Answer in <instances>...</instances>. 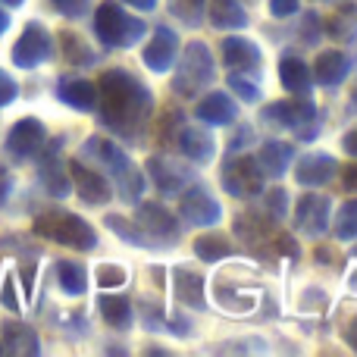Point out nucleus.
Here are the masks:
<instances>
[{"label": "nucleus", "mask_w": 357, "mask_h": 357, "mask_svg": "<svg viewBox=\"0 0 357 357\" xmlns=\"http://www.w3.org/2000/svg\"><path fill=\"white\" fill-rule=\"evenodd\" d=\"M41 182L47 185V191L54 197H66L69 195V178H66V173H63L60 163H56L54 154H50L47 160L41 163Z\"/></svg>", "instance_id": "obj_25"}, {"label": "nucleus", "mask_w": 357, "mask_h": 357, "mask_svg": "<svg viewBox=\"0 0 357 357\" xmlns=\"http://www.w3.org/2000/svg\"><path fill=\"white\" fill-rule=\"evenodd\" d=\"M222 60L235 69H254L260 60V50L254 47V41H248V38H229V41L222 44Z\"/></svg>", "instance_id": "obj_15"}, {"label": "nucleus", "mask_w": 357, "mask_h": 357, "mask_svg": "<svg viewBox=\"0 0 357 357\" xmlns=\"http://www.w3.org/2000/svg\"><path fill=\"white\" fill-rule=\"evenodd\" d=\"M100 98H104V119L123 135L138 129L151 113V94L123 69L100 75Z\"/></svg>", "instance_id": "obj_1"}, {"label": "nucleus", "mask_w": 357, "mask_h": 357, "mask_svg": "<svg viewBox=\"0 0 357 357\" xmlns=\"http://www.w3.org/2000/svg\"><path fill=\"white\" fill-rule=\"evenodd\" d=\"M176 50H178V41H176L173 31H169V29H157L154 41L144 47V63H148L154 73H163V69L173 66Z\"/></svg>", "instance_id": "obj_9"}, {"label": "nucleus", "mask_w": 357, "mask_h": 357, "mask_svg": "<svg viewBox=\"0 0 357 357\" xmlns=\"http://www.w3.org/2000/svg\"><path fill=\"white\" fill-rule=\"evenodd\" d=\"M6 29H10V16H6V13L3 10H0V35H3V31Z\"/></svg>", "instance_id": "obj_41"}, {"label": "nucleus", "mask_w": 357, "mask_h": 357, "mask_svg": "<svg viewBox=\"0 0 357 357\" xmlns=\"http://www.w3.org/2000/svg\"><path fill=\"white\" fill-rule=\"evenodd\" d=\"M339 235H342V238H354V235H357V201H351V204H345V207H342Z\"/></svg>", "instance_id": "obj_30"}, {"label": "nucleus", "mask_w": 357, "mask_h": 357, "mask_svg": "<svg viewBox=\"0 0 357 357\" xmlns=\"http://www.w3.org/2000/svg\"><path fill=\"white\" fill-rule=\"evenodd\" d=\"M345 73H348V60L339 50H326V54H320V60L314 63V79L320 82V85H335V82H342Z\"/></svg>", "instance_id": "obj_18"}, {"label": "nucleus", "mask_w": 357, "mask_h": 357, "mask_svg": "<svg viewBox=\"0 0 357 357\" xmlns=\"http://www.w3.org/2000/svg\"><path fill=\"white\" fill-rule=\"evenodd\" d=\"M178 138H182V151H185V157H188V160L204 163V160H210V157H213V138L204 135L201 129H182V132H178Z\"/></svg>", "instance_id": "obj_20"}, {"label": "nucleus", "mask_w": 357, "mask_h": 357, "mask_svg": "<svg viewBox=\"0 0 357 357\" xmlns=\"http://www.w3.org/2000/svg\"><path fill=\"white\" fill-rule=\"evenodd\" d=\"M3 351L10 354H38L41 351V345H38V333L31 326H25V323L13 320L3 326Z\"/></svg>", "instance_id": "obj_11"}, {"label": "nucleus", "mask_w": 357, "mask_h": 357, "mask_svg": "<svg viewBox=\"0 0 357 357\" xmlns=\"http://www.w3.org/2000/svg\"><path fill=\"white\" fill-rule=\"evenodd\" d=\"M326 213H329V201L320 195H307L298 204V226L307 229V232H323L326 229Z\"/></svg>", "instance_id": "obj_13"}, {"label": "nucleus", "mask_w": 357, "mask_h": 357, "mask_svg": "<svg viewBox=\"0 0 357 357\" xmlns=\"http://www.w3.org/2000/svg\"><path fill=\"white\" fill-rule=\"evenodd\" d=\"M229 85L235 88V94H241V100H257V88L251 85V82H245L241 75H232V82Z\"/></svg>", "instance_id": "obj_33"}, {"label": "nucleus", "mask_w": 357, "mask_h": 357, "mask_svg": "<svg viewBox=\"0 0 357 357\" xmlns=\"http://www.w3.org/2000/svg\"><path fill=\"white\" fill-rule=\"evenodd\" d=\"M6 188H10V182H6V178H0V204L6 201Z\"/></svg>", "instance_id": "obj_43"}, {"label": "nucleus", "mask_w": 357, "mask_h": 357, "mask_svg": "<svg viewBox=\"0 0 357 357\" xmlns=\"http://www.w3.org/2000/svg\"><path fill=\"white\" fill-rule=\"evenodd\" d=\"M98 307H100V314H104V320L110 323V326H116V329H126L132 323V307H129V301L126 298H119V295H104L98 301Z\"/></svg>", "instance_id": "obj_23"}, {"label": "nucleus", "mask_w": 357, "mask_h": 357, "mask_svg": "<svg viewBox=\"0 0 357 357\" xmlns=\"http://www.w3.org/2000/svg\"><path fill=\"white\" fill-rule=\"evenodd\" d=\"M169 6H173V13L178 19H185V22H191V25H195L204 13V0H169Z\"/></svg>", "instance_id": "obj_29"}, {"label": "nucleus", "mask_w": 357, "mask_h": 357, "mask_svg": "<svg viewBox=\"0 0 357 357\" xmlns=\"http://www.w3.org/2000/svg\"><path fill=\"white\" fill-rule=\"evenodd\" d=\"M195 254L201 260H207V264H213V260H222L232 254V245H229L226 235H201V238L195 241Z\"/></svg>", "instance_id": "obj_24"}, {"label": "nucleus", "mask_w": 357, "mask_h": 357, "mask_svg": "<svg viewBox=\"0 0 357 357\" xmlns=\"http://www.w3.org/2000/svg\"><path fill=\"white\" fill-rule=\"evenodd\" d=\"M129 3H138V6H142V10H151V6H154L157 0H129Z\"/></svg>", "instance_id": "obj_42"}, {"label": "nucleus", "mask_w": 357, "mask_h": 357, "mask_svg": "<svg viewBox=\"0 0 357 357\" xmlns=\"http://www.w3.org/2000/svg\"><path fill=\"white\" fill-rule=\"evenodd\" d=\"M335 173V160L329 154H314L304 157L301 167H298V182L301 185H323L326 178H333Z\"/></svg>", "instance_id": "obj_16"}, {"label": "nucleus", "mask_w": 357, "mask_h": 357, "mask_svg": "<svg viewBox=\"0 0 357 357\" xmlns=\"http://www.w3.org/2000/svg\"><path fill=\"white\" fill-rule=\"evenodd\" d=\"M173 282H176V298L182 304H191V307H204V279L197 276V273L185 270V266H178L173 273Z\"/></svg>", "instance_id": "obj_14"}, {"label": "nucleus", "mask_w": 357, "mask_h": 357, "mask_svg": "<svg viewBox=\"0 0 357 357\" xmlns=\"http://www.w3.org/2000/svg\"><path fill=\"white\" fill-rule=\"evenodd\" d=\"M16 94H19L16 82H13V79H10V75H6V73H0V107L13 104V100H16Z\"/></svg>", "instance_id": "obj_32"}, {"label": "nucleus", "mask_w": 357, "mask_h": 357, "mask_svg": "<svg viewBox=\"0 0 357 357\" xmlns=\"http://www.w3.org/2000/svg\"><path fill=\"white\" fill-rule=\"evenodd\" d=\"M345 339H348V342H351V348H354V351H357V320H354V323H351V326H348V329H345Z\"/></svg>", "instance_id": "obj_39"}, {"label": "nucleus", "mask_w": 357, "mask_h": 357, "mask_svg": "<svg viewBox=\"0 0 357 357\" xmlns=\"http://www.w3.org/2000/svg\"><path fill=\"white\" fill-rule=\"evenodd\" d=\"M94 31H98L100 41L126 47V44L138 41L144 31V22L135 16H126L116 3H100L98 16H94Z\"/></svg>", "instance_id": "obj_3"}, {"label": "nucleus", "mask_w": 357, "mask_h": 357, "mask_svg": "<svg viewBox=\"0 0 357 357\" xmlns=\"http://www.w3.org/2000/svg\"><path fill=\"white\" fill-rule=\"evenodd\" d=\"M60 100L75 110H91L98 104V91H94L91 82L85 79H73V82H63L60 85Z\"/></svg>", "instance_id": "obj_17"}, {"label": "nucleus", "mask_w": 357, "mask_h": 357, "mask_svg": "<svg viewBox=\"0 0 357 357\" xmlns=\"http://www.w3.org/2000/svg\"><path fill=\"white\" fill-rule=\"evenodd\" d=\"M197 116L204 119V123H213V126H226L229 119L235 116V104L226 98V94H210L207 100H204L201 107H197Z\"/></svg>", "instance_id": "obj_19"}, {"label": "nucleus", "mask_w": 357, "mask_h": 357, "mask_svg": "<svg viewBox=\"0 0 357 357\" xmlns=\"http://www.w3.org/2000/svg\"><path fill=\"white\" fill-rule=\"evenodd\" d=\"M210 79H213V63H210L207 47L191 44L188 54H185V69L178 73V79H176V88L182 94H197L201 88L210 85Z\"/></svg>", "instance_id": "obj_5"}, {"label": "nucleus", "mask_w": 357, "mask_h": 357, "mask_svg": "<svg viewBox=\"0 0 357 357\" xmlns=\"http://www.w3.org/2000/svg\"><path fill=\"white\" fill-rule=\"evenodd\" d=\"M354 104H357V94H354Z\"/></svg>", "instance_id": "obj_46"}, {"label": "nucleus", "mask_w": 357, "mask_h": 357, "mask_svg": "<svg viewBox=\"0 0 357 357\" xmlns=\"http://www.w3.org/2000/svg\"><path fill=\"white\" fill-rule=\"evenodd\" d=\"M345 151H348V154H354V157H357V132H351V135L345 138Z\"/></svg>", "instance_id": "obj_40"}, {"label": "nucleus", "mask_w": 357, "mask_h": 357, "mask_svg": "<svg viewBox=\"0 0 357 357\" xmlns=\"http://www.w3.org/2000/svg\"><path fill=\"white\" fill-rule=\"evenodd\" d=\"M182 213L188 216L191 222L204 226V222H216V220H220V204H216L204 188H191L188 195L182 197Z\"/></svg>", "instance_id": "obj_10"}, {"label": "nucleus", "mask_w": 357, "mask_h": 357, "mask_svg": "<svg viewBox=\"0 0 357 357\" xmlns=\"http://www.w3.org/2000/svg\"><path fill=\"white\" fill-rule=\"evenodd\" d=\"M222 185L229 188V195H254L264 185V169L257 167L254 157H238V160H232L226 167Z\"/></svg>", "instance_id": "obj_7"}, {"label": "nucleus", "mask_w": 357, "mask_h": 357, "mask_svg": "<svg viewBox=\"0 0 357 357\" xmlns=\"http://www.w3.org/2000/svg\"><path fill=\"white\" fill-rule=\"evenodd\" d=\"M54 3L60 6L66 16H79V13H82V3H85V0H54Z\"/></svg>", "instance_id": "obj_37"}, {"label": "nucleus", "mask_w": 357, "mask_h": 357, "mask_svg": "<svg viewBox=\"0 0 357 357\" xmlns=\"http://www.w3.org/2000/svg\"><path fill=\"white\" fill-rule=\"evenodd\" d=\"M266 204H270V210L276 216H282L285 213V191H273V195L266 197Z\"/></svg>", "instance_id": "obj_35"}, {"label": "nucleus", "mask_w": 357, "mask_h": 357, "mask_svg": "<svg viewBox=\"0 0 357 357\" xmlns=\"http://www.w3.org/2000/svg\"><path fill=\"white\" fill-rule=\"evenodd\" d=\"M138 226L144 232H151L154 238H163V235H176V220L169 216V210H163L160 204H142L138 210Z\"/></svg>", "instance_id": "obj_12"}, {"label": "nucleus", "mask_w": 357, "mask_h": 357, "mask_svg": "<svg viewBox=\"0 0 357 357\" xmlns=\"http://www.w3.org/2000/svg\"><path fill=\"white\" fill-rule=\"evenodd\" d=\"M50 56V35L44 25L29 22L25 31L19 35V41L13 44V63L19 69H35L38 63H44Z\"/></svg>", "instance_id": "obj_4"}, {"label": "nucleus", "mask_w": 357, "mask_h": 357, "mask_svg": "<svg viewBox=\"0 0 357 357\" xmlns=\"http://www.w3.org/2000/svg\"><path fill=\"white\" fill-rule=\"evenodd\" d=\"M56 276H60V285L66 295H82L88 285V273L85 266L79 264H69V260H63V264H56Z\"/></svg>", "instance_id": "obj_26"}, {"label": "nucleus", "mask_w": 357, "mask_h": 357, "mask_svg": "<svg viewBox=\"0 0 357 357\" xmlns=\"http://www.w3.org/2000/svg\"><path fill=\"white\" fill-rule=\"evenodd\" d=\"M69 173H73V182H75V188H79V195H82L85 204H107L110 201L113 191H110V185H107V178L100 173L82 167L79 160L69 163Z\"/></svg>", "instance_id": "obj_8"}, {"label": "nucleus", "mask_w": 357, "mask_h": 357, "mask_svg": "<svg viewBox=\"0 0 357 357\" xmlns=\"http://www.w3.org/2000/svg\"><path fill=\"white\" fill-rule=\"evenodd\" d=\"M0 3H6V6H22L25 0H0Z\"/></svg>", "instance_id": "obj_44"}, {"label": "nucleus", "mask_w": 357, "mask_h": 357, "mask_svg": "<svg viewBox=\"0 0 357 357\" xmlns=\"http://www.w3.org/2000/svg\"><path fill=\"white\" fill-rule=\"evenodd\" d=\"M0 354H3V342H0Z\"/></svg>", "instance_id": "obj_45"}, {"label": "nucleus", "mask_w": 357, "mask_h": 357, "mask_svg": "<svg viewBox=\"0 0 357 357\" xmlns=\"http://www.w3.org/2000/svg\"><path fill=\"white\" fill-rule=\"evenodd\" d=\"M342 182H345L351 191H357V163H354V167H348V169H345V176H342Z\"/></svg>", "instance_id": "obj_38"}, {"label": "nucleus", "mask_w": 357, "mask_h": 357, "mask_svg": "<svg viewBox=\"0 0 357 357\" xmlns=\"http://www.w3.org/2000/svg\"><path fill=\"white\" fill-rule=\"evenodd\" d=\"M35 235L50 238L56 245L75 248V251H91L98 245V235L88 226L82 216L75 213H60V210H50V213L35 216Z\"/></svg>", "instance_id": "obj_2"}, {"label": "nucleus", "mask_w": 357, "mask_h": 357, "mask_svg": "<svg viewBox=\"0 0 357 357\" xmlns=\"http://www.w3.org/2000/svg\"><path fill=\"white\" fill-rule=\"evenodd\" d=\"M126 270L116 264H100L98 266V285L100 289H119V285H126Z\"/></svg>", "instance_id": "obj_28"}, {"label": "nucleus", "mask_w": 357, "mask_h": 357, "mask_svg": "<svg viewBox=\"0 0 357 357\" xmlns=\"http://www.w3.org/2000/svg\"><path fill=\"white\" fill-rule=\"evenodd\" d=\"M295 6H298V0H273L270 10L276 13V16H289V13H295Z\"/></svg>", "instance_id": "obj_36"}, {"label": "nucleus", "mask_w": 357, "mask_h": 357, "mask_svg": "<svg viewBox=\"0 0 357 357\" xmlns=\"http://www.w3.org/2000/svg\"><path fill=\"white\" fill-rule=\"evenodd\" d=\"M289 160H291V151L282 142H266L264 151H260V169H264V176H282Z\"/></svg>", "instance_id": "obj_21"}, {"label": "nucleus", "mask_w": 357, "mask_h": 357, "mask_svg": "<svg viewBox=\"0 0 357 357\" xmlns=\"http://www.w3.org/2000/svg\"><path fill=\"white\" fill-rule=\"evenodd\" d=\"M310 82V69L304 66L301 60H295V56H285L282 60V85L289 88V91H304Z\"/></svg>", "instance_id": "obj_27"}, {"label": "nucleus", "mask_w": 357, "mask_h": 357, "mask_svg": "<svg viewBox=\"0 0 357 357\" xmlns=\"http://www.w3.org/2000/svg\"><path fill=\"white\" fill-rule=\"evenodd\" d=\"M210 22L216 29H235V25H245L248 16L238 6V0H213L210 3Z\"/></svg>", "instance_id": "obj_22"}, {"label": "nucleus", "mask_w": 357, "mask_h": 357, "mask_svg": "<svg viewBox=\"0 0 357 357\" xmlns=\"http://www.w3.org/2000/svg\"><path fill=\"white\" fill-rule=\"evenodd\" d=\"M63 47H66L69 60H91V50L82 44V38L75 35H63Z\"/></svg>", "instance_id": "obj_31"}, {"label": "nucleus", "mask_w": 357, "mask_h": 357, "mask_svg": "<svg viewBox=\"0 0 357 357\" xmlns=\"http://www.w3.org/2000/svg\"><path fill=\"white\" fill-rule=\"evenodd\" d=\"M13 279H6L3 282V295H0V301H3V307H10V310H19V301H16V295H13Z\"/></svg>", "instance_id": "obj_34"}, {"label": "nucleus", "mask_w": 357, "mask_h": 357, "mask_svg": "<svg viewBox=\"0 0 357 357\" xmlns=\"http://www.w3.org/2000/svg\"><path fill=\"white\" fill-rule=\"evenodd\" d=\"M44 142H47L44 126L38 123L35 116H25V119H19L10 129V135H6V151H10L16 160H29V157H35L38 151L44 148Z\"/></svg>", "instance_id": "obj_6"}]
</instances>
